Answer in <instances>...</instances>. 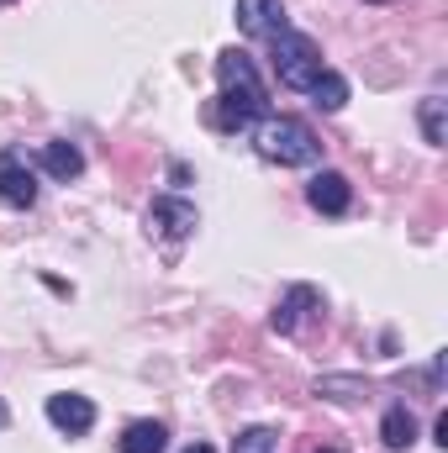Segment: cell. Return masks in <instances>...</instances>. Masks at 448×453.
<instances>
[{"label": "cell", "instance_id": "3", "mask_svg": "<svg viewBox=\"0 0 448 453\" xmlns=\"http://www.w3.org/2000/svg\"><path fill=\"white\" fill-rule=\"evenodd\" d=\"M269 58H274L280 85H285V90H301V96H306V90L322 80V69H328V64H322V48H317L306 32H290V27H285L280 37H269Z\"/></svg>", "mask_w": 448, "mask_h": 453}, {"label": "cell", "instance_id": "17", "mask_svg": "<svg viewBox=\"0 0 448 453\" xmlns=\"http://www.w3.org/2000/svg\"><path fill=\"white\" fill-rule=\"evenodd\" d=\"M185 453H217V449H212V443H190Z\"/></svg>", "mask_w": 448, "mask_h": 453}, {"label": "cell", "instance_id": "14", "mask_svg": "<svg viewBox=\"0 0 448 453\" xmlns=\"http://www.w3.org/2000/svg\"><path fill=\"white\" fill-rule=\"evenodd\" d=\"M317 395H328V401H343V406H348V401H364L369 385L353 380V374H322V380H317Z\"/></svg>", "mask_w": 448, "mask_h": 453}, {"label": "cell", "instance_id": "13", "mask_svg": "<svg viewBox=\"0 0 448 453\" xmlns=\"http://www.w3.org/2000/svg\"><path fill=\"white\" fill-rule=\"evenodd\" d=\"M306 96H312L322 111H343V106H348V80H343V74H333V69H322V80H317Z\"/></svg>", "mask_w": 448, "mask_h": 453}, {"label": "cell", "instance_id": "6", "mask_svg": "<svg viewBox=\"0 0 448 453\" xmlns=\"http://www.w3.org/2000/svg\"><path fill=\"white\" fill-rule=\"evenodd\" d=\"M48 422L64 433V438H85L96 427V401L90 395H48Z\"/></svg>", "mask_w": 448, "mask_h": 453}, {"label": "cell", "instance_id": "1", "mask_svg": "<svg viewBox=\"0 0 448 453\" xmlns=\"http://www.w3.org/2000/svg\"><path fill=\"white\" fill-rule=\"evenodd\" d=\"M217 85H222V96L212 106V127L217 132H248V127H259L269 116V90H264V80H259L248 53H237V48L217 53Z\"/></svg>", "mask_w": 448, "mask_h": 453}, {"label": "cell", "instance_id": "2", "mask_svg": "<svg viewBox=\"0 0 448 453\" xmlns=\"http://www.w3.org/2000/svg\"><path fill=\"white\" fill-rule=\"evenodd\" d=\"M253 148L269 158V164H285V169H306L322 158V137L301 121V116H264L253 127Z\"/></svg>", "mask_w": 448, "mask_h": 453}, {"label": "cell", "instance_id": "7", "mask_svg": "<svg viewBox=\"0 0 448 453\" xmlns=\"http://www.w3.org/2000/svg\"><path fill=\"white\" fill-rule=\"evenodd\" d=\"M148 232H158V237H169V242L190 237V232H196V206L180 201V196H158V201L148 206Z\"/></svg>", "mask_w": 448, "mask_h": 453}, {"label": "cell", "instance_id": "8", "mask_svg": "<svg viewBox=\"0 0 448 453\" xmlns=\"http://www.w3.org/2000/svg\"><path fill=\"white\" fill-rule=\"evenodd\" d=\"M237 27L248 32V37H280L290 21H285V5L280 0H237Z\"/></svg>", "mask_w": 448, "mask_h": 453}, {"label": "cell", "instance_id": "4", "mask_svg": "<svg viewBox=\"0 0 448 453\" xmlns=\"http://www.w3.org/2000/svg\"><path fill=\"white\" fill-rule=\"evenodd\" d=\"M317 311H322V290H317V285H290V290L274 301V317H269V327L290 338V333H301V327H306Z\"/></svg>", "mask_w": 448, "mask_h": 453}, {"label": "cell", "instance_id": "19", "mask_svg": "<svg viewBox=\"0 0 448 453\" xmlns=\"http://www.w3.org/2000/svg\"><path fill=\"white\" fill-rule=\"evenodd\" d=\"M312 453H343V449H312Z\"/></svg>", "mask_w": 448, "mask_h": 453}, {"label": "cell", "instance_id": "20", "mask_svg": "<svg viewBox=\"0 0 448 453\" xmlns=\"http://www.w3.org/2000/svg\"><path fill=\"white\" fill-rule=\"evenodd\" d=\"M0 5H11V0H0Z\"/></svg>", "mask_w": 448, "mask_h": 453}, {"label": "cell", "instance_id": "18", "mask_svg": "<svg viewBox=\"0 0 448 453\" xmlns=\"http://www.w3.org/2000/svg\"><path fill=\"white\" fill-rule=\"evenodd\" d=\"M5 422H11V411H5V401H0V427H5Z\"/></svg>", "mask_w": 448, "mask_h": 453}, {"label": "cell", "instance_id": "15", "mask_svg": "<svg viewBox=\"0 0 448 453\" xmlns=\"http://www.w3.org/2000/svg\"><path fill=\"white\" fill-rule=\"evenodd\" d=\"M444 111H448L444 96H428V101H422V111H417V121H422V137H428L433 148H444V142H448V121H444Z\"/></svg>", "mask_w": 448, "mask_h": 453}, {"label": "cell", "instance_id": "11", "mask_svg": "<svg viewBox=\"0 0 448 453\" xmlns=\"http://www.w3.org/2000/svg\"><path fill=\"white\" fill-rule=\"evenodd\" d=\"M121 453H164L169 449V427L164 422H127L121 438H116Z\"/></svg>", "mask_w": 448, "mask_h": 453}, {"label": "cell", "instance_id": "10", "mask_svg": "<svg viewBox=\"0 0 448 453\" xmlns=\"http://www.w3.org/2000/svg\"><path fill=\"white\" fill-rule=\"evenodd\" d=\"M37 164H42V169H48L53 180H64V185L85 174V153H80L74 142H42V153H37Z\"/></svg>", "mask_w": 448, "mask_h": 453}, {"label": "cell", "instance_id": "16", "mask_svg": "<svg viewBox=\"0 0 448 453\" xmlns=\"http://www.w3.org/2000/svg\"><path fill=\"white\" fill-rule=\"evenodd\" d=\"M274 427H243L237 438H232V453H274Z\"/></svg>", "mask_w": 448, "mask_h": 453}, {"label": "cell", "instance_id": "9", "mask_svg": "<svg viewBox=\"0 0 448 453\" xmlns=\"http://www.w3.org/2000/svg\"><path fill=\"white\" fill-rule=\"evenodd\" d=\"M306 201H312V211H322V217H343V211L353 206V185H348L337 169H322V174L306 185Z\"/></svg>", "mask_w": 448, "mask_h": 453}, {"label": "cell", "instance_id": "5", "mask_svg": "<svg viewBox=\"0 0 448 453\" xmlns=\"http://www.w3.org/2000/svg\"><path fill=\"white\" fill-rule=\"evenodd\" d=\"M0 201H5L11 211H32V206H37V174L27 169V158H21L16 148L0 153Z\"/></svg>", "mask_w": 448, "mask_h": 453}, {"label": "cell", "instance_id": "12", "mask_svg": "<svg viewBox=\"0 0 448 453\" xmlns=\"http://www.w3.org/2000/svg\"><path fill=\"white\" fill-rule=\"evenodd\" d=\"M380 438H385V449H412L417 443V417L406 411V406H390L385 411V422H380Z\"/></svg>", "mask_w": 448, "mask_h": 453}]
</instances>
